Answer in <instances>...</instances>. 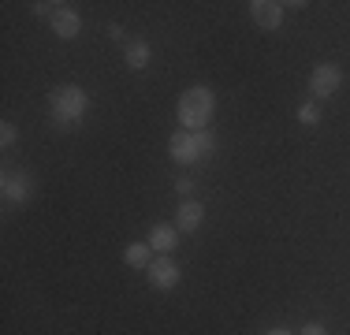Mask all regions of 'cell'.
<instances>
[{
	"mask_svg": "<svg viewBox=\"0 0 350 335\" xmlns=\"http://www.w3.org/2000/svg\"><path fill=\"white\" fill-rule=\"evenodd\" d=\"M168 153H172V161H179V164H194L198 157H202V153H198V146H194V134H190V131L172 134Z\"/></svg>",
	"mask_w": 350,
	"mask_h": 335,
	"instance_id": "obj_6",
	"label": "cell"
},
{
	"mask_svg": "<svg viewBox=\"0 0 350 335\" xmlns=\"http://www.w3.org/2000/svg\"><path fill=\"white\" fill-rule=\"evenodd\" d=\"M90 108V97L82 86H56L49 94V112H53V123L56 127H71L75 120H82Z\"/></svg>",
	"mask_w": 350,
	"mask_h": 335,
	"instance_id": "obj_2",
	"label": "cell"
},
{
	"mask_svg": "<svg viewBox=\"0 0 350 335\" xmlns=\"http://www.w3.org/2000/svg\"><path fill=\"white\" fill-rule=\"evenodd\" d=\"M269 335H291V332H283V328H272Z\"/></svg>",
	"mask_w": 350,
	"mask_h": 335,
	"instance_id": "obj_18",
	"label": "cell"
},
{
	"mask_svg": "<svg viewBox=\"0 0 350 335\" xmlns=\"http://www.w3.org/2000/svg\"><path fill=\"white\" fill-rule=\"evenodd\" d=\"M298 335H328V332H324V324H306Z\"/></svg>",
	"mask_w": 350,
	"mask_h": 335,
	"instance_id": "obj_17",
	"label": "cell"
},
{
	"mask_svg": "<svg viewBox=\"0 0 350 335\" xmlns=\"http://www.w3.org/2000/svg\"><path fill=\"white\" fill-rule=\"evenodd\" d=\"M146 64H149V45H146V41L127 45V67H131V71H142Z\"/></svg>",
	"mask_w": 350,
	"mask_h": 335,
	"instance_id": "obj_12",
	"label": "cell"
},
{
	"mask_svg": "<svg viewBox=\"0 0 350 335\" xmlns=\"http://www.w3.org/2000/svg\"><path fill=\"white\" fill-rule=\"evenodd\" d=\"M283 8L287 4H276V0H254V4H250V15H254V23L261 30H276L283 23Z\"/></svg>",
	"mask_w": 350,
	"mask_h": 335,
	"instance_id": "obj_4",
	"label": "cell"
},
{
	"mask_svg": "<svg viewBox=\"0 0 350 335\" xmlns=\"http://www.w3.org/2000/svg\"><path fill=\"white\" fill-rule=\"evenodd\" d=\"M34 194V179L30 175H4V198L8 201H27Z\"/></svg>",
	"mask_w": 350,
	"mask_h": 335,
	"instance_id": "obj_10",
	"label": "cell"
},
{
	"mask_svg": "<svg viewBox=\"0 0 350 335\" xmlns=\"http://www.w3.org/2000/svg\"><path fill=\"white\" fill-rule=\"evenodd\" d=\"M213 108H216V100H213V90H209V86H190L187 94L179 97V108H175V116H179L183 127L194 134V131H205V127H209Z\"/></svg>",
	"mask_w": 350,
	"mask_h": 335,
	"instance_id": "obj_1",
	"label": "cell"
},
{
	"mask_svg": "<svg viewBox=\"0 0 350 335\" xmlns=\"http://www.w3.org/2000/svg\"><path fill=\"white\" fill-rule=\"evenodd\" d=\"M149 280H153V287L172 291L175 283H179V265H175L172 257H157V261L149 265Z\"/></svg>",
	"mask_w": 350,
	"mask_h": 335,
	"instance_id": "obj_5",
	"label": "cell"
},
{
	"mask_svg": "<svg viewBox=\"0 0 350 335\" xmlns=\"http://www.w3.org/2000/svg\"><path fill=\"white\" fill-rule=\"evenodd\" d=\"M82 27V19H79V12H71L68 4H60L56 8V15H53V30H56V38H75Z\"/></svg>",
	"mask_w": 350,
	"mask_h": 335,
	"instance_id": "obj_9",
	"label": "cell"
},
{
	"mask_svg": "<svg viewBox=\"0 0 350 335\" xmlns=\"http://www.w3.org/2000/svg\"><path fill=\"white\" fill-rule=\"evenodd\" d=\"M202 216H205L202 201H183V205L175 209V228L179 231H198L202 228Z\"/></svg>",
	"mask_w": 350,
	"mask_h": 335,
	"instance_id": "obj_7",
	"label": "cell"
},
{
	"mask_svg": "<svg viewBox=\"0 0 350 335\" xmlns=\"http://www.w3.org/2000/svg\"><path fill=\"white\" fill-rule=\"evenodd\" d=\"M0 146H15V127H12V123H0Z\"/></svg>",
	"mask_w": 350,
	"mask_h": 335,
	"instance_id": "obj_15",
	"label": "cell"
},
{
	"mask_svg": "<svg viewBox=\"0 0 350 335\" xmlns=\"http://www.w3.org/2000/svg\"><path fill=\"white\" fill-rule=\"evenodd\" d=\"M149 246L161 250V254L168 257L172 250L179 246V228H172V224H157V228L149 231Z\"/></svg>",
	"mask_w": 350,
	"mask_h": 335,
	"instance_id": "obj_8",
	"label": "cell"
},
{
	"mask_svg": "<svg viewBox=\"0 0 350 335\" xmlns=\"http://www.w3.org/2000/svg\"><path fill=\"white\" fill-rule=\"evenodd\" d=\"M298 120H302V123H317V120H321V108H317V105H302V108H298Z\"/></svg>",
	"mask_w": 350,
	"mask_h": 335,
	"instance_id": "obj_14",
	"label": "cell"
},
{
	"mask_svg": "<svg viewBox=\"0 0 350 335\" xmlns=\"http://www.w3.org/2000/svg\"><path fill=\"white\" fill-rule=\"evenodd\" d=\"M175 190H179V194L187 198L190 190H194V179H190V175H179V179H175Z\"/></svg>",
	"mask_w": 350,
	"mask_h": 335,
	"instance_id": "obj_16",
	"label": "cell"
},
{
	"mask_svg": "<svg viewBox=\"0 0 350 335\" xmlns=\"http://www.w3.org/2000/svg\"><path fill=\"white\" fill-rule=\"evenodd\" d=\"M194 146H198V153H202V157H209L213 149H216V138H213L209 131H194Z\"/></svg>",
	"mask_w": 350,
	"mask_h": 335,
	"instance_id": "obj_13",
	"label": "cell"
},
{
	"mask_svg": "<svg viewBox=\"0 0 350 335\" xmlns=\"http://www.w3.org/2000/svg\"><path fill=\"white\" fill-rule=\"evenodd\" d=\"M149 250H153L149 242H131V246L123 250V261H127L131 268H149V265H153V261H149Z\"/></svg>",
	"mask_w": 350,
	"mask_h": 335,
	"instance_id": "obj_11",
	"label": "cell"
},
{
	"mask_svg": "<svg viewBox=\"0 0 350 335\" xmlns=\"http://www.w3.org/2000/svg\"><path fill=\"white\" fill-rule=\"evenodd\" d=\"M339 82H343V71H339L336 64H321V67H313V75H310L313 97H332L339 90Z\"/></svg>",
	"mask_w": 350,
	"mask_h": 335,
	"instance_id": "obj_3",
	"label": "cell"
}]
</instances>
